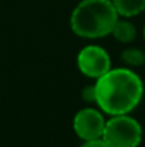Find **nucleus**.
I'll return each instance as SVG.
<instances>
[{"mask_svg": "<svg viewBox=\"0 0 145 147\" xmlns=\"http://www.w3.org/2000/svg\"><path fill=\"white\" fill-rule=\"evenodd\" d=\"M77 66L84 76L97 80L111 69V59L101 46L90 45L78 51Z\"/></svg>", "mask_w": 145, "mask_h": 147, "instance_id": "obj_4", "label": "nucleus"}, {"mask_svg": "<svg viewBox=\"0 0 145 147\" xmlns=\"http://www.w3.org/2000/svg\"><path fill=\"white\" fill-rule=\"evenodd\" d=\"M118 19L112 0H83L73 10L70 26L83 39H100L111 34Z\"/></svg>", "mask_w": 145, "mask_h": 147, "instance_id": "obj_2", "label": "nucleus"}, {"mask_svg": "<svg viewBox=\"0 0 145 147\" xmlns=\"http://www.w3.org/2000/svg\"><path fill=\"white\" fill-rule=\"evenodd\" d=\"M96 104L102 113L110 116L130 114L144 97V83L128 67L110 69L96 80Z\"/></svg>", "mask_w": 145, "mask_h": 147, "instance_id": "obj_1", "label": "nucleus"}, {"mask_svg": "<svg viewBox=\"0 0 145 147\" xmlns=\"http://www.w3.org/2000/svg\"><path fill=\"white\" fill-rule=\"evenodd\" d=\"M117 13L121 17H134L145 10V0H112Z\"/></svg>", "mask_w": 145, "mask_h": 147, "instance_id": "obj_7", "label": "nucleus"}, {"mask_svg": "<svg viewBox=\"0 0 145 147\" xmlns=\"http://www.w3.org/2000/svg\"><path fill=\"white\" fill-rule=\"evenodd\" d=\"M111 34L120 43L128 45V43H132L137 39V27L128 20L118 19L117 23L114 24V29H112Z\"/></svg>", "mask_w": 145, "mask_h": 147, "instance_id": "obj_6", "label": "nucleus"}, {"mask_svg": "<svg viewBox=\"0 0 145 147\" xmlns=\"http://www.w3.org/2000/svg\"><path fill=\"white\" fill-rule=\"evenodd\" d=\"M144 66H145V64H144Z\"/></svg>", "mask_w": 145, "mask_h": 147, "instance_id": "obj_12", "label": "nucleus"}, {"mask_svg": "<svg viewBox=\"0 0 145 147\" xmlns=\"http://www.w3.org/2000/svg\"><path fill=\"white\" fill-rule=\"evenodd\" d=\"M121 61L128 69L141 67L142 64H145V53L141 49H137V47H128V49L122 50Z\"/></svg>", "mask_w": 145, "mask_h": 147, "instance_id": "obj_8", "label": "nucleus"}, {"mask_svg": "<svg viewBox=\"0 0 145 147\" xmlns=\"http://www.w3.org/2000/svg\"><path fill=\"white\" fill-rule=\"evenodd\" d=\"M142 127L130 114L111 116L105 121L102 140L110 147H138L142 140Z\"/></svg>", "mask_w": 145, "mask_h": 147, "instance_id": "obj_3", "label": "nucleus"}, {"mask_svg": "<svg viewBox=\"0 0 145 147\" xmlns=\"http://www.w3.org/2000/svg\"><path fill=\"white\" fill-rule=\"evenodd\" d=\"M81 147H110L102 139H97V140H90V142H84V144Z\"/></svg>", "mask_w": 145, "mask_h": 147, "instance_id": "obj_10", "label": "nucleus"}, {"mask_svg": "<svg viewBox=\"0 0 145 147\" xmlns=\"http://www.w3.org/2000/svg\"><path fill=\"white\" fill-rule=\"evenodd\" d=\"M81 97L86 103H94L97 101V92H96V84L93 86H86L81 90Z\"/></svg>", "mask_w": 145, "mask_h": 147, "instance_id": "obj_9", "label": "nucleus"}, {"mask_svg": "<svg viewBox=\"0 0 145 147\" xmlns=\"http://www.w3.org/2000/svg\"><path fill=\"white\" fill-rule=\"evenodd\" d=\"M105 121L107 120L104 119L102 111L94 107H86L74 116L73 129L76 134L84 142L97 140L102 137Z\"/></svg>", "mask_w": 145, "mask_h": 147, "instance_id": "obj_5", "label": "nucleus"}, {"mask_svg": "<svg viewBox=\"0 0 145 147\" xmlns=\"http://www.w3.org/2000/svg\"><path fill=\"white\" fill-rule=\"evenodd\" d=\"M142 33H144V40H145V26H144V30H142Z\"/></svg>", "mask_w": 145, "mask_h": 147, "instance_id": "obj_11", "label": "nucleus"}]
</instances>
